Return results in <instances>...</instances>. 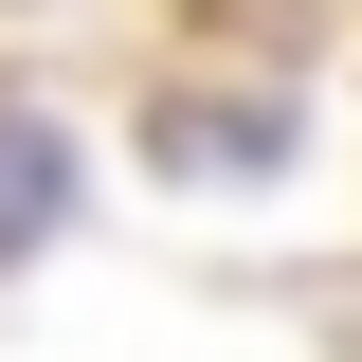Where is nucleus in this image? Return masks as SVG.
Listing matches in <instances>:
<instances>
[{"instance_id": "f257e3e1", "label": "nucleus", "mask_w": 362, "mask_h": 362, "mask_svg": "<svg viewBox=\"0 0 362 362\" xmlns=\"http://www.w3.org/2000/svg\"><path fill=\"white\" fill-rule=\"evenodd\" d=\"M54 218H73V127L54 109H0V272L37 254Z\"/></svg>"}, {"instance_id": "f03ea898", "label": "nucleus", "mask_w": 362, "mask_h": 362, "mask_svg": "<svg viewBox=\"0 0 362 362\" xmlns=\"http://www.w3.org/2000/svg\"><path fill=\"white\" fill-rule=\"evenodd\" d=\"M163 163H290V109H181Z\"/></svg>"}]
</instances>
